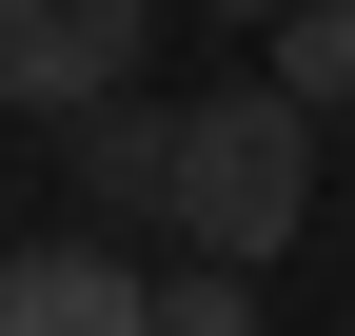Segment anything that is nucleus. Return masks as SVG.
I'll return each instance as SVG.
<instances>
[{
	"label": "nucleus",
	"instance_id": "nucleus-1",
	"mask_svg": "<svg viewBox=\"0 0 355 336\" xmlns=\"http://www.w3.org/2000/svg\"><path fill=\"white\" fill-rule=\"evenodd\" d=\"M158 218L198 237V258H277L296 218H316V119L277 99V79H217V99H178V158H158Z\"/></svg>",
	"mask_w": 355,
	"mask_h": 336
},
{
	"label": "nucleus",
	"instance_id": "nucleus-2",
	"mask_svg": "<svg viewBox=\"0 0 355 336\" xmlns=\"http://www.w3.org/2000/svg\"><path fill=\"white\" fill-rule=\"evenodd\" d=\"M139 20L158 0H0V119H79L139 79Z\"/></svg>",
	"mask_w": 355,
	"mask_h": 336
},
{
	"label": "nucleus",
	"instance_id": "nucleus-3",
	"mask_svg": "<svg viewBox=\"0 0 355 336\" xmlns=\"http://www.w3.org/2000/svg\"><path fill=\"white\" fill-rule=\"evenodd\" d=\"M0 336H158V277L119 237H20L0 258Z\"/></svg>",
	"mask_w": 355,
	"mask_h": 336
},
{
	"label": "nucleus",
	"instance_id": "nucleus-4",
	"mask_svg": "<svg viewBox=\"0 0 355 336\" xmlns=\"http://www.w3.org/2000/svg\"><path fill=\"white\" fill-rule=\"evenodd\" d=\"M60 158H79V218H99V237H119V218H158L178 99H79V139H60Z\"/></svg>",
	"mask_w": 355,
	"mask_h": 336
},
{
	"label": "nucleus",
	"instance_id": "nucleus-5",
	"mask_svg": "<svg viewBox=\"0 0 355 336\" xmlns=\"http://www.w3.org/2000/svg\"><path fill=\"white\" fill-rule=\"evenodd\" d=\"M277 99L296 119H355V0H277Z\"/></svg>",
	"mask_w": 355,
	"mask_h": 336
},
{
	"label": "nucleus",
	"instance_id": "nucleus-6",
	"mask_svg": "<svg viewBox=\"0 0 355 336\" xmlns=\"http://www.w3.org/2000/svg\"><path fill=\"white\" fill-rule=\"evenodd\" d=\"M158 336H257V297H237V258H198V277H158Z\"/></svg>",
	"mask_w": 355,
	"mask_h": 336
},
{
	"label": "nucleus",
	"instance_id": "nucleus-7",
	"mask_svg": "<svg viewBox=\"0 0 355 336\" xmlns=\"http://www.w3.org/2000/svg\"><path fill=\"white\" fill-rule=\"evenodd\" d=\"M198 20H277V0H198Z\"/></svg>",
	"mask_w": 355,
	"mask_h": 336
}]
</instances>
